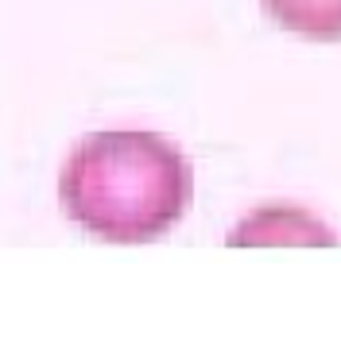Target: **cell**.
Wrapping results in <instances>:
<instances>
[{"mask_svg": "<svg viewBox=\"0 0 341 356\" xmlns=\"http://www.w3.org/2000/svg\"><path fill=\"white\" fill-rule=\"evenodd\" d=\"M58 197L74 225L109 244L167 236L194 197V170L170 140L144 128L93 132L70 147Z\"/></svg>", "mask_w": 341, "mask_h": 356, "instance_id": "1", "label": "cell"}, {"mask_svg": "<svg viewBox=\"0 0 341 356\" xmlns=\"http://www.w3.org/2000/svg\"><path fill=\"white\" fill-rule=\"evenodd\" d=\"M264 12L279 27L315 43L341 39V0H264Z\"/></svg>", "mask_w": 341, "mask_h": 356, "instance_id": "2", "label": "cell"}]
</instances>
